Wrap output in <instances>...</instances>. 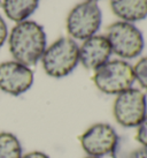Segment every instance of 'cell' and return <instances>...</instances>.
Here are the masks:
<instances>
[{"mask_svg":"<svg viewBox=\"0 0 147 158\" xmlns=\"http://www.w3.org/2000/svg\"><path fill=\"white\" fill-rule=\"evenodd\" d=\"M39 0H4L2 9L5 15L14 22L26 21L38 8Z\"/></svg>","mask_w":147,"mask_h":158,"instance_id":"obj_11","label":"cell"},{"mask_svg":"<svg viewBox=\"0 0 147 158\" xmlns=\"http://www.w3.org/2000/svg\"><path fill=\"white\" fill-rule=\"evenodd\" d=\"M21 158H51L46 152L44 151H40V150H32V151H29V152H23Z\"/></svg>","mask_w":147,"mask_h":158,"instance_id":"obj_17","label":"cell"},{"mask_svg":"<svg viewBox=\"0 0 147 158\" xmlns=\"http://www.w3.org/2000/svg\"><path fill=\"white\" fill-rule=\"evenodd\" d=\"M86 1H92V2H95V1H98V0H86Z\"/></svg>","mask_w":147,"mask_h":158,"instance_id":"obj_19","label":"cell"},{"mask_svg":"<svg viewBox=\"0 0 147 158\" xmlns=\"http://www.w3.org/2000/svg\"><path fill=\"white\" fill-rule=\"evenodd\" d=\"M113 158H147V148L139 147L133 149H125L121 145V141L118 142L116 149L110 155Z\"/></svg>","mask_w":147,"mask_h":158,"instance_id":"obj_13","label":"cell"},{"mask_svg":"<svg viewBox=\"0 0 147 158\" xmlns=\"http://www.w3.org/2000/svg\"><path fill=\"white\" fill-rule=\"evenodd\" d=\"M40 60L48 76L62 79L77 67L79 62V46L73 38L61 37L46 48Z\"/></svg>","mask_w":147,"mask_h":158,"instance_id":"obj_2","label":"cell"},{"mask_svg":"<svg viewBox=\"0 0 147 158\" xmlns=\"http://www.w3.org/2000/svg\"><path fill=\"white\" fill-rule=\"evenodd\" d=\"M113 54L106 36L94 35L84 40L79 48V62L89 70H97L109 61Z\"/></svg>","mask_w":147,"mask_h":158,"instance_id":"obj_9","label":"cell"},{"mask_svg":"<svg viewBox=\"0 0 147 158\" xmlns=\"http://www.w3.org/2000/svg\"><path fill=\"white\" fill-rule=\"evenodd\" d=\"M102 13L97 2L84 1L76 5L67 18V31L73 40H85L94 36L101 27Z\"/></svg>","mask_w":147,"mask_h":158,"instance_id":"obj_6","label":"cell"},{"mask_svg":"<svg viewBox=\"0 0 147 158\" xmlns=\"http://www.w3.org/2000/svg\"><path fill=\"white\" fill-rule=\"evenodd\" d=\"M134 81L133 67L124 60L107 61L93 75L95 87L107 95H120L132 88Z\"/></svg>","mask_w":147,"mask_h":158,"instance_id":"obj_3","label":"cell"},{"mask_svg":"<svg viewBox=\"0 0 147 158\" xmlns=\"http://www.w3.org/2000/svg\"><path fill=\"white\" fill-rule=\"evenodd\" d=\"M23 147L21 141L10 132H0V158H21Z\"/></svg>","mask_w":147,"mask_h":158,"instance_id":"obj_12","label":"cell"},{"mask_svg":"<svg viewBox=\"0 0 147 158\" xmlns=\"http://www.w3.org/2000/svg\"><path fill=\"white\" fill-rule=\"evenodd\" d=\"M8 28L7 24L5 22V20L2 19V16L0 15V48L5 45V43L8 40Z\"/></svg>","mask_w":147,"mask_h":158,"instance_id":"obj_16","label":"cell"},{"mask_svg":"<svg viewBox=\"0 0 147 158\" xmlns=\"http://www.w3.org/2000/svg\"><path fill=\"white\" fill-rule=\"evenodd\" d=\"M108 40L113 53L122 59H134L141 54L145 40L141 31L129 22L118 21L107 29Z\"/></svg>","mask_w":147,"mask_h":158,"instance_id":"obj_4","label":"cell"},{"mask_svg":"<svg viewBox=\"0 0 147 158\" xmlns=\"http://www.w3.org/2000/svg\"><path fill=\"white\" fill-rule=\"evenodd\" d=\"M120 142V136L112 125L98 123L92 125L79 137V143L86 156L104 158L110 156Z\"/></svg>","mask_w":147,"mask_h":158,"instance_id":"obj_7","label":"cell"},{"mask_svg":"<svg viewBox=\"0 0 147 158\" xmlns=\"http://www.w3.org/2000/svg\"><path fill=\"white\" fill-rule=\"evenodd\" d=\"M136 140L141 147L147 148V115L144 120L138 125L137 133H136Z\"/></svg>","mask_w":147,"mask_h":158,"instance_id":"obj_15","label":"cell"},{"mask_svg":"<svg viewBox=\"0 0 147 158\" xmlns=\"http://www.w3.org/2000/svg\"><path fill=\"white\" fill-rule=\"evenodd\" d=\"M134 79L138 81L140 87L147 90V57H144L139 60L133 67Z\"/></svg>","mask_w":147,"mask_h":158,"instance_id":"obj_14","label":"cell"},{"mask_svg":"<svg viewBox=\"0 0 147 158\" xmlns=\"http://www.w3.org/2000/svg\"><path fill=\"white\" fill-rule=\"evenodd\" d=\"M7 40L14 60L28 67L35 66L47 48V37L43 26L31 20L16 23Z\"/></svg>","mask_w":147,"mask_h":158,"instance_id":"obj_1","label":"cell"},{"mask_svg":"<svg viewBox=\"0 0 147 158\" xmlns=\"http://www.w3.org/2000/svg\"><path fill=\"white\" fill-rule=\"evenodd\" d=\"M110 8L124 22H138L147 18V0H110Z\"/></svg>","mask_w":147,"mask_h":158,"instance_id":"obj_10","label":"cell"},{"mask_svg":"<svg viewBox=\"0 0 147 158\" xmlns=\"http://www.w3.org/2000/svg\"><path fill=\"white\" fill-rule=\"evenodd\" d=\"M34 72L23 64L9 60L0 64V90L10 96H21L32 87Z\"/></svg>","mask_w":147,"mask_h":158,"instance_id":"obj_8","label":"cell"},{"mask_svg":"<svg viewBox=\"0 0 147 158\" xmlns=\"http://www.w3.org/2000/svg\"><path fill=\"white\" fill-rule=\"evenodd\" d=\"M84 158H99V157H92V156H86V157H84Z\"/></svg>","mask_w":147,"mask_h":158,"instance_id":"obj_18","label":"cell"},{"mask_svg":"<svg viewBox=\"0 0 147 158\" xmlns=\"http://www.w3.org/2000/svg\"><path fill=\"white\" fill-rule=\"evenodd\" d=\"M116 123L124 128H137L147 115V98L141 90L130 88L117 95L113 106Z\"/></svg>","mask_w":147,"mask_h":158,"instance_id":"obj_5","label":"cell"}]
</instances>
